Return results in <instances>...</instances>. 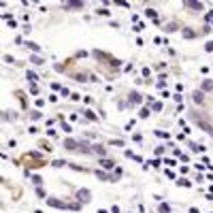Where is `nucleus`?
Segmentation results:
<instances>
[{
  "label": "nucleus",
  "mask_w": 213,
  "mask_h": 213,
  "mask_svg": "<svg viewBox=\"0 0 213 213\" xmlns=\"http://www.w3.org/2000/svg\"><path fill=\"white\" fill-rule=\"evenodd\" d=\"M15 164L26 166V173H28V171H38V168H43V166L51 164V162H49L47 158H43L38 151H26L19 160H15Z\"/></svg>",
  "instance_id": "nucleus-1"
},
{
  "label": "nucleus",
  "mask_w": 213,
  "mask_h": 213,
  "mask_svg": "<svg viewBox=\"0 0 213 213\" xmlns=\"http://www.w3.org/2000/svg\"><path fill=\"white\" fill-rule=\"evenodd\" d=\"M94 58L100 62V68H102V66H109L111 71H119V66H121V62H119L117 58H113L111 53L100 51V49H94Z\"/></svg>",
  "instance_id": "nucleus-2"
},
{
  "label": "nucleus",
  "mask_w": 213,
  "mask_h": 213,
  "mask_svg": "<svg viewBox=\"0 0 213 213\" xmlns=\"http://www.w3.org/2000/svg\"><path fill=\"white\" fill-rule=\"evenodd\" d=\"M190 119H192L194 124H198V128H201V130L209 132V134L213 136V126L209 124V115H207V113H201V111H196V109H194V111H190Z\"/></svg>",
  "instance_id": "nucleus-3"
},
{
  "label": "nucleus",
  "mask_w": 213,
  "mask_h": 213,
  "mask_svg": "<svg viewBox=\"0 0 213 213\" xmlns=\"http://www.w3.org/2000/svg\"><path fill=\"white\" fill-rule=\"evenodd\" d=\"M47 207H56V209H72V211H77V209H81V202H64L62 198H53V196H47Z\"/></svg>",
  "instance_id": "nucleus-4"
},
{
  "label": "nucleus",
  "mask_w": 213,
  "mask_h": 213,
  "mask_svg": "<svg viewBox=\"0 0 213 213\" xmlns=\"http://www.w3.org/2000/svg\"><path fill=\"white\" fill-rule=\"evenodd\" d=\"M81 143L83 141H77V139H71V136H68V139H64V141H62V145H64V149H66V151L79 154V151H81Z\"/></svg>",
  "instance_id": "nucleus-5"
},
{
  "label": "nucleus",
  "mask_w": 213,
  "mask_h": 213,
  "mask_svg": "<svg viewBox=\"0 0 213 213\" xmlns=\"http://www.w3.org/2000/svg\"><path fill=\"white\" fill-rule=\"evenodd\" d=\"M72 66H75V58H68V60H64V62H60V64H56L53 68L58 72H68Z\"/></svg>",
  "instance_id": "nucleus-6"
},
{
  "label": "nucleus",
  "mask_w": 213,
  "mask_h": 213,
  "mask_svg": "<svg viewBox=\"0 0 213 213\" xmlns=\"http://www.w3.org/2000/svg\"><path fill=\"white\" fill-rule=\"evenodd\" d=\"M75 198L81 202V205H87V202L92 201V192H90V190H77Z\"/></svg>",
  "instance_id": "nucleus-7"
},
{
  "label": "nucleus",
  "mask_w": 213,
  "mask_h": 213,
  "mask_svg": "<svg viewBox=\"0 0 213 213\" xmlns=\"http://www.w3.org/2000/svg\"><path fill=\"white\" fill-rule=\"evenodd\" d=\"M143 98H145V96H141L136 90H132L130 94H128V106H139L143 102Z\"/></svg>",
  "instance_id": "nucleus-8"
},
{
  "label": "nucleus",
  "mask_w": 213,
  "mask_h": 213,
  "mask_svg": "<svg viewBox=\"0 0 213 213\" xmlns=\"http://www.w3.org/2000/svg\"><path fill=\"white\" fill-rule=\"evenodd\" d=\"M15 98H19V106H22V111H28V96H26L24 90H15Z\"/></svg>",
  "instance_id": "nucleus-9"
},
{
  "label": "nucleus",
  "mask_w": 213,
  "mask_h": 213,
  "mask_svg": "<svg viewBox=\"0 0 213 213\" xmlns=\"http://www.w3.org/2000/svg\"><path fill=\"white\" fill-rule=\"evenodd\" d=\"M183 7H186L188 11H194V13L205 11V4H202V2H183Z\"/></svg>",
  "instance_id": "nucleus-10"
},
{
  "label": "nucleus",
  "mask_w": 213,
  "mask_h": 213,
  "mask_svg": "<svg viewBox=\"0 0 213 213\" xmlns=\"http://www.w3.org/2000/svg\"><path fill=\"white\" fill-rule=\"evenodd\" d=\"M192 98H194L196 105H207V96H205L202 90H194V92H192Z\"/></svg>",
  "instance_id": "nucleus-11"
},
{
  "label": "nucleus",
  "mask_w": 213,
  "mask_h": 213,
  "mask_svg": "<svg viewBox=\"0 0 213 213\" xmlns=\"http://www.w3.org/2000/svg\"><path fill=\"white\" fill-rule=\"evenodd\" d=\"M92 151H94L96 156H100V158H105V156H106V147H105V145H100V143H96V145H92Z\"/></svg>",
  "instance_id": "nucleus-12"
},
{
  "label": "nucleus",
  "mask_w": 213,
  "mask_h": 213,
  "mask_svg": "<svg viewBox=\"0 0 213 213\" xmlns=\"http://www.w3.org/2000/svg\"><path fill=\"white\" fill-rule=\"evenodd\" d=\"M71 79L83 83V81H87V79H90V75H87V72H71Z\"/></svg>",
  "instance_id": "nucleus-13"
},
{
  "label": "nucleus",
  "mask_w": 213,
  "mask_h": 213,
  "mask_svg": "<svg viewBox=\"0 0 213 213\" xmlns=\"http://www.w3.org/2000/svg\"><path fill=\"white\" fill-rule=\"evenodd\" d=\"M83 119H87V121H98V115H96L94 111H92V109H85V111H83Z\"/></svg>",
  "instance_id": "nucleus-14"
},
{
  "label": "nucleus",
  "mask_w": 213,
  "mask_h": 213,
  "mask_svg": "<svg viewBox=\"0 0 213 213\" xmlns=\"http://www.w3.org/2000/svg\"><path fill=\"white\" fill-rule=\"evenodd\" d=\"M145 15H147V17H149L154 24H160V15H158V11H156V9H147V11H145Z\"/></svg>",
  "instance_id": "nucleus-15"
},
{
  "label": "nucleus",
  "mask_w": 213,
  "mask_h": 213,
  "mask_svg": "<svg viewBox=\"0 0 213 213\" xmlns=\"http://www.w3.org/2000/svg\"><path fill=\"white\" fill-rule=\"evenodd\" d=\"M100 166L106 168V171H111V168H115V162H113L111 158H100Z\"/></svg>",
  "instance_id": "nucleus-16"
},
{
  "label": "nucleus",
  "mask_w": 213,
  "mask_h": 213,
  "mask_svg": "<svg viewBox=\"0 0 213 213\" xmlns=\"http://www.w3.org/2000/svg\"><path fill=\"white\" fill-rule=\"evenodd\" d=\"M181 36H183V38H196L198 32H194V28H183V30H181Z\"/></svg>",
  "instance_id": "nucleus-17"
},
{
  "label": "nucleus",
  "mask_w": 213,
  "mask_h": 213,
  "mask_svg": "<svg viewBox=\"0 0 213 213\" xmlns=\"http://www.w3.org/2000/svg\"><path fill=\"white\" fill-rule=\"evenodd\" d=\"M201 90L207 94V92H213V79H205V81L201 83Z\"/></svg>",
  "instance_id": "nucleus-18"
},
{
  "label": "nucleus",
  "mask_w": 213,
  "mask_h": 213,
  "mask_svg": "<svg viewBox=\"0 0 213 213\" xmlns=\"http://www.w3.org/2000/svg\"><path fill=\"white\" fill-rule=\"evenodd\" d=\"M68 168H72V171H79V173H92L90 168H85V166L77 164V162H68Z\"/></svg>",
  "instance_id": "nucleus-19"
},
{
  "label": "nucleus",
  "mask_w": 213,
  "mask_h": 213,
  "mask_svg": "<svg viewBox=\"0 0 213 213\" xmlns=\"http://www.w3.org/2000/svg\"><path fill=\"white\" fill-rule=\"evenodd\" d=\"M26 79L30 81V85H32V83H36V81H38V75H36L34 71H26Z\"/></svg>",
  "instance_id": "nucleus-20"
},
{
  "label": "nucleus",
  "mask_w": 213,
  "mask_h": 213,
  "mask_svg": "<svg viewBox=\"0 0 213 213\" xmlns=\"http://www.w3.org/2000/svg\"><path fill=\"white\" fill-rule=\"evenodd\" d=\"M149 115H151V106H143L141 111H139V117L141 119H147Z\"/></svg>",
  "instance_id": "nucleus-21"
},
{
  "label": "nucleus",
  "mask_w": 213,
  "mask_h": 213,
  "mask_svg": "<svg viewBox=\"0 0 213 213\" xmlns=\"http://www.w3.org/2000/svg\"><path fill=\"white\" fill-rule=\"evenodd\" d=\"M26 49H30V51L38 53V51H41V45H36V43H32V41H26Z\"/></svg>",
  "instance_id": "nucleus-22"
},
{
  "label": "nucleus",
  "mask_w": 213,
  "mask_h": 213,
  "mask_svg": "<svg viewBox=\"0 0 213 213\" xmlns=\"http://www.w3.org/2000/svg\"><path fill=\"white\" fill-rule=\"evenodd\" d=\"M38 147L45 149V151H53V145H51L49 141H38Z\"/></svg>",
  "instance_id": "nucleus-23"
},
{
  "label": "nucleus",
  "mask_w": 213,
  "mask_h": 213,
  "mask_svg": "<svg viewBox=\"0 0 213 213\" xmlns=\"http://www.w3.org/2000/svg\"><path fill=\"white\" fill-rule=\"evenodd\" d=\"M64 9H77L79 11V9H83V2H66Z\"/></svg>",
  "instance_id": "nucleus-24"
},
{
  "label": "nucleus",
  "mask_w": 213,
  "mask_h": 213,
  "mask_svg": "<svg viewBox=\"0 0 213 213\" xmlns=\"http://www.w3.org/2000/svg\"><path fill=\"white\" fill-rule=\"evenodd\" d=\"M141 75H143V79H145V81H154V79H151V71H149L147 66L141 68Z\"/></svg>",
  "instance_id": "nucleus-25"
},
{
  "label": "nucleus",
  "mask_w": 213,
  "mask_h": 213,
  "mask_svg": "<svg viewBox=\"0 0 213 213\" xmlns=\"http://www.w3.org/2000/svg\"><path fill=\"white\" fill-rule=\"evenodd\" d=\"M177 28H179L177 22H171V24H166V26H164V32H175Z\"/></svg>",
  "instance_id": "nucleus-26"
},
{
  "label": "nucleus",
  "mask_w": 213,
  "mask_h": 213,
  "mask_svg": "<svg viewBox=\"0 0 213 213\" xmlns=\"http://www.w3.org/2000/svg\"><path fill=\"white\" fill-rule=\"evenodd\" d=\"M30 62H32L34 66H43V64H45V60L41 58V56H32V58H30Z\"/></svg>",
  "instance_id": "nucleus-27"
},
{
  "label": "nucleus",
  "mask_w": 213,
  "mask_h": 213,
  "mask_svg": "<svg viewBox=\"0 0 213 213\" xmlns=\"http://www.w3.org/2000/svg\"><path fill=\"white\" fill-rule=\"evenodd\" d=\"M51 166L53 168H62V166H68V162L66 160H51Z\"/></svg>",
  "instance_id": "nucleus-28"
},
{
  "label": "nucleus",
  "mask_w": 213,
  "mask_h": 213,
  "mask_svg": "<svg viewBox=\"0 0 213 213\" xmlns=\"http://www.w3.org/2000/svg\"><path fill=\"white\" fill-rule=\"evenodd\" d=\"M177 186L179 188H192V183H190V179H186V177H181L177 181Z\"/></svg>",
  "instance_id": "nucleus-29"
},
{
  "label": "nucleus",
  "mask_w": 213,
  "mask_h": 213,
  "mask_svg": "<svg viewBox=\"0 0 213 213\" xmlns=\"http://www.w3.org/2000/svg\"><path fill=\"white\" fill-rule=\"evenodd\" d=\"M41 117H43V113H41L38 109H36V111H30V119H32V121H38Z\"/></svg>",
  "instance_id": "nucleus-30"
},
{
  "label": "nucleus",
  "mask_w": 213,
  "mask_h": 213,
  "mask_svg": "<svg viewBox=\"0 0 213 213\" xmlns=\"http://www.w3.org/2000/svg\"><path fill=\"white\" fill-rule=\"evenodd\" d=\"M30 94H32V96H38V94H41V87H38V83H32V85H30Z\"/></svg>",
  "instance_id": "nucleus-31"
},
{
  "label": "nucleus",
  "mask_w": 213,
  "mask_h": 213,
  "mask_svg": "<svg viewBox=\"0 0 213 213\" xmlns=\"http://www.w3.org/2000/svg\"><path fill=\"white\" fill-rule=\"evenodd\" d=\"M154 134H156V136H160V139H168V141H171V134L164 132V130H154Z\"/></svg>",
  "instance_id": "nucleus-32"
},
{
  "label": "nucleus",
  "mask_w": 213,
  "mask_h": 213,
  "mask_svg": "<svg viewBox=\"0 0 213 213\" xmlns=\"http://www.w3.org/2000/svg\"><path fill=\"white\" fill-rule=\"evenodd\" d=\"M162 106H164V105H162L160 100H156L154 105H151V111H156V113H160V111H162Z\"/></svg>",
  "instance_id": "nucleus-33"
},
{
  "label": "nucleus",
  "mask_w": 213,
  "mask_h": 213,
  "mask_svg": "<svg viewBox=\"0 0 213 213\" xmlns=\"http://www.w3.org/2000/svg\"><path fill=\"white\" fill-rule=\"evenodd\" d=\"M96 15H100V17H109V15H111V11H109V9H102V7H100V9L96 11Z\"/></svg>",
  "instance_id": "nucleus-34"
},
{
  "label": "nucleus",
  "mask_w": 213,
  "mask_h": 213,
  "mask_svg": "<svg viewBox=\"0 0 213 213\" xmlns=\"http://www.w3.org/2000/svg\"><path fill=\"white\" fill-rule=\"evenodd\" d=\"M4 62H9V64H17V66H22V62H17V60L13 58V56H4Z\"/></svg>",
  "instance_id": "nucleus-35"
},
{
  "label": "nucleus",
  "mask_w": 213,
  "mask_h": 213,
  "mask_svg": "<svg viewBox=\"0 0 213 213\" xmlns=\"http://www.w3.org/2000/svg\"><path fill=\"white\" fill-rule=\"evenodd\" d=\"M158 211H160V213H171V207H168L166 202H162V205L158 207Z\"/></svg>",
  "instance_id": "nucleus-36"
},
{
  "label": "nucleus",
  "mask_w": 213,
  "mask_h": 213,
  "mask_svg": "<svg viewBox=\"0 0 213 213\" xmlns=\"http://www.w3.org/2000/svg\"><path fill=\"white\" fill-rule=\"evenodd\" d=\"M32 183H34L36 188H41V186H43V179L38 177V175H34V177H32Z\"/></svg>",
  "instance_id": "nucleus-37"
},
{
  "label": "nucleus",
  "mask_w": 213,
  "mask_h": 213,
  "mask_svg": "<svg viewBox=\"0 0 213 213\" xmlns=\"http://www.w3.org/2000/svg\"><path fill=\"white\" fill-rule=\"evenodd\" d=\"M205 51H207V53H213V41H207V43H205Z\"/></svg>",
  "instance_id": "nucleus-38"
},
{
  "label": "nucleus",
  "mask_w": 213,
  "mask_h": 213,
  "mask_svg": "<svg viewBox=\"0 0 213 213\" xmlns=\"http://www.w3.org/2000/svg\"><path fill=\"white\" fill-rule=\"evenodd\" d=\"M209 22H213V9L207 11V15H205V24H209Z\"/></svg>",
  "instance_id": "nucleus-39"
},
{
  "label": "nucleus",
  "mask_w": 213,
  "mask_h": 213,
  "mask_svg": "<svg viewBox=\"0 0 213 213\" xmlns=\"http://www.w3.org/2000/svg\"><path fill=\"white\" fill-rule=\"evenodd\" d=\"M62 130H64V132H72V126H71V124H66V121H62Z\"/></svg>",
  "instance_id": "nucleus-40"
},
{
  "label": "nucleus",
  "mask_w": 213,
  "mask_h": 213,
  "mask_svg": "<svg viewBox=\"0 0 213 213\" xmlns=\"http://www.w3.org/2000/svg\"><path fill=\"white\" fill-rule=\"evenodd\" d=\"M47 136H49V139H58V132L53 130V128H49V130H47Z\"/></svg>",
  "instance_id": "nucleus-41"
},
{
  "label": "nucleus",
  "mask_w": 213,
  "mask_h": 213,
  "mask_svg": "<svg viewBox=\"0 0 213 213\" xmlns=\"http://www.w3.org/2000/svg\"><path fill=\"white\" fill-rule=\"evenodd\" d=\"M111 145H115V147H124L126 143H124V141H119V139H113V141H111Z\"/></svg>",
  "instance_id": "nucleus-42"
},
{
  "label": "nucleus",
  "mask_w": 213,
  "mask_h": 213,
  "mask_svg": "<svg viewBox=\"0 0 213 213\" xmlns=\"http://www.w3.org/2000/svg\"><path fill=\"white\" fill-rule=\"evenodd\" d=\"M0 17H2V19H7V22H13V13H2Z\"/></svg>",
  "instance_id": "nucleus-43"
},
{
  "label": "nucleus",
  "mask_w": 213,
  "mask_h": 213,
  "mask_svg": "<svg viewBox=\"0 0 213 213\" xmlns=\"http://www.w3.org/2000/svg\"><path fill=\"white\" fill-rule=\"evenodd\" d=\"M164 164H168V166H177V160H171V158H164Z\"/></svg>",
  "instance_id": "nucleus-44"
},
{
  "label": "nucleus",
  "mask_w": 213,
  "mask_h": 213,
  "mask_svg": "<svg viewBox=\"0 0 213 213\" xmlns=\"http://www.w3.org/2000/svg\"><path fill=\"white\" fill-rule=\"evenodd\" d=\"M173 100H175L177 105H181V100H183V96H181V94H173Z\"/></svg>",
  "instance_id": "nucleus-45"
},
{
  "label": "nucleus",
  "mask_w": 213,
  "mask_h": 213,
  "mask_svg": "<svg viewBox=\"0 0 213 213\" xmlns=\"http://www.w3.org/2000/svg\"><path fill=\"white\" fill-rule=\"evenodd\" d=\"M164 154V145H158V147H156V156H162Z\"/></svg>",
  "instance_id": "nucleus-46"
},
{
  "label": "nucleus",
  "mask_w": 213,
  "mask_h": 213,
  "mask_svg": "<svg viewBox=\"0 0 213 213\" xmlns=\"http://www.w3.org/2000/svg\"><path fill=\"white\" fill-rule=\"evenodd\" d=\"M36 196H41V198H45L47 194H45V190H43V188H36Z\"/></svg>",
  "instance_id": "nucleus-47"
},
{
  "label": "nucleus",
  "mask_w": 213,
  "mask_h": 213,
  "mask_svg": "<svg viewBox=\"0 0 213 213\" xmlns=\"http://www.w3.org/2000/svg\"><path fill=\"white\" fill-rule=\"evenodd\" d=\"M164 173H166V177H168V179H175V171H171V168H166Z\"/></svg>",
  "instance_id": "nucleus-48"
},
{
  "label": "nucleus",
  "mask_w": 213,
  "mask_h": 213,
  "mask_svg": "<svg viewBox=\"0 0 213 213\" xmlns=\"http://www.w3.org/2000/svg\"><path fill=\"white\" fill-rule=\"evenodd\" d=\"M85 56H87V51H83V49H81V51L75 53V60H77V58H85Z\"/></svg>",
  "instance_id": "nucleus-49"
},
{
  "label": "nucleus",
  "mask_w": 213,
  "mask_h": 213,
  "mask_svg": "<svg viewBox=\"0 0 213 213\" xmlns=\"http://www.w3.org/2000/svg\"><path fill=\"white\" fill-rule=\"evenodd\" d=\"M71 100H75V102H77V100H83V98L77 94V92H72V94H71Z\"/></svg>",
  "instance_id": "nucleus-50"
},
{
  "label": "nucleus",
  "mask_w": 213,
  "mask_h": 213,
  "mask_svg": "<svg viewBox=\"0 0 213 213\" xmlns=\"http://www.w3.org/2000/svg\"><path fill=\"white\" fill-rule=\"evenodd\" d=\"M28 132H30V134H38V132H41V130H38L36 126H30V128H28Z\"/></svg>",
  "instance_id": "nucleus-51"
},
{
  "label": "nucleus",
  "mask_w": 213,
  "mask_h": 213,
  "mask_svg": "<svg viewBox=\"0 0 213 213\" xmlns=\"http://www.w3.org/2000/svg\"><path fill=\"white\" fill-rule=\"evenodd\" d=\"M51 90H56V92H62V85H60V83H51Z\"/></svg>",
  "instance_id": "nucleus-52"
},
{
  "label": "nucleus",
  "mask_w": 213,
  "mask_h": 213,
  "mask_svg": "<svg viewBox=\"0 0 213 213\" xmlns=\"http://www.w3.org/2000/svg\"><path fill=\"white\" fill-rule=\"evenodd\" d=\"M34 105H36V106H38V109H41V106L45 105V100H43V98H36V100H34Z\"/></svg>",
  "instance_id": "nucleus-53"
},
{
  "label": "nucleus",
  "mask_w": 213,
  "mask_h": 213,
  "mask_svg": "<svg viewBox=\"0 0 213 213\" xmlns=\"http://www.w3.org/2000/svg\"><path fill=\"white\" fill-rule=\"evenodd\" d=\"M47 100H49V102H58V96H56V94H49Z\"/></svg>",
  "instance_id": "nucleus-54"
},
{
  "label": "nucleus",
  "mask_w": 213,
  "mask_h": 213,
  "mask_svg": "<svg viewBox=\"0 0 213 213\" xmlns=\"http://www.w3.org/2000/svg\"><path fill=\"white\" fill-rule=\"evenodd\" d=\"M60 94H62V96H71L72 92H68V87H62V92H60Z\"/></svg>",
  "instance_id": "nucleus-55"
},
{
  "label": "nucleus",
  "mask_w": 213,
  "mask_h": 213,
  "mask_svg": "<svg viewBox=\"0 0 213 213\" xmlns=\"http://www.w3.org/2000/svg\"><path fill=\"white\" fill-rule=\"evenodd\" d=\"M132 139H134L136 143H141V141H143V136H141V134H132Z\"/></svg>",
  "instance_id": "nucleus-56"
},
{
  "label": "nucleus",
  "mask_w": 213,
  "mask_h": 213,
  "mask_svg": "<svg viewBox=\"0 0 213 213\" xmlns=\"http://www.w3.org/2000/svg\"><path fill=\"white\" fill-rule=\"evenodd\" d=\"M143 28H145V24H143V22H139V24H136V32H141Z\"/></svg>",
  "instance_id": "nucleus-57"
},
{
  "label": "nucleus",
  "mask_w": 213,
  "mask_h": 213,
  "mask_svg": "<svg viewBox=\"0 0 213 213\" xmlns=\"http://www.w3.org/2000/svg\"><path fill=\"white\" fill-rule=\"evenodd\" d=\"M111 213H119V207H117V205H113V207H111Z\"/></svg>",
  "instance_id": "nucleus-58"
},
{
  "label": "nucleus",
  "mask_w": 213,
  "mask_h": 213,
  "mask_svg": "<svg viewBox=\"0 0 213 213\" xmlns=\"http://www.w3.org/2000/svg\"><path fill=\"white\" fill-rule=\"evenodd\" d=\"M190 213H201V211H198L196 207H190Z\"/></svg>",
  "instance_id": "nucleus-59"
},
{
  "label": "nucleus",
  "mask_w": 213,
  "mask_h": 213,
  "mask_svg": "<svg viewBox=\"0 0 213 213\" xmlns=\"http://www.w3.org/2000/svg\"><path fill=\"white\" fill-rule=\"evenodd\" d=\"M98 213H109V211H106V209H100V211H98Z\"/></svg>",
  "instance_id": "nucleus-60"
},
{
  "label": "nucleus",
  "mask_w": 213,
  "mask_h": 213,
  "mask_svg": "<svg viewBox=\"0 0 213 213\" xmlns=\"http://www.w3.org/2000/svg\"><path fill=\"white\" fill-rule=\"evenodd\" d=\"M211 28H213V22H211Z\"/></svg>",
  "instance_id": "nucleus-61"
}]
</instances>
